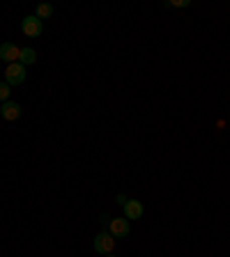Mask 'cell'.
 <instances>
[{
  "mask_svg": "<svg viewBox=\"0 0 230 257\" xmlns=\"http://www.w3.org/2000/svg\"><path fill=\"white\" fill-rule=\"evenodd\" d=\"M23 80H26V67L21 62H14V64H7L5 69V83L10 87L14 85H23Z\"/></svg>",
  "mask_w": 230,
  "mask_h": 257,
  "instance_id": "cell-1",
  "label": "cell"
},
{
  "mask_svg": "<svg viewBox=\"0 0 230 257\" xmlns=\"http://www.w3.org/2000/svg\"><path fill=\"white\" fill-rule=\"evenodd\" d=\"M92 246H95V250L99 252V255H111L113 248H115V236L108 230H104L95 236V243H92Z\"/></svg>",
  "mask_w": 230,
  "mask_h": 257,
  "instance_id": "cell-2",
  "label": "cell"
},
{
  "mask_svg": "<svg viewBox=\"0 0 230 257\" xmlns=\"http://www.w3.org/2000/svg\"><path fill=\"white\" fill-rule=\"evenodd\" d=\"M21 30H23V35H26V37L37 39V37H42L44 23L39 21L35 14H32V16H26V19H23V23H21Z\"/></svg>",
  "mask_w": 230,
  "mask_h": 257,
  "instance_id": "cell-3",
  "label": "cell"
},
{
  "mask_svg": "<svg viewBox=\"0 0 230 257\" xmlns=\"http://www.w3.org/2000/svg\"><path fill=\"white\" fill-rule=\"evenodd\" d=\"M108 232H111L115 239H122V236H129L131 225H129L127 218H111L108 220Z\"/></svg>",
  "mask_w": 230,
  "mask_h": 257,
  "instance_id": "cell-4",
  "label": "cell"
},
{
  "mask_svg": "<svg viewBox=\"0 0 230 257\" xmlns=\"http://www.w3.org/2000/svg\"><path fill=\"white\" fill-rule=\"evenodd\" d=\"M19 53H21V48L16 46V44H12V42L0 44V60H5L7 64L19 62Z\"/></svg>",
  "mask_w": 230,
  "mask_h": 257,
  "instance_id": "cell-5",
  "label": "cell"
},
{
  "mask_svg": "<svg viewBox=\"0 0 230 257\" xmlns=\"http://www.w3.org/2000/svg\"><path fill=\"white\" fill-rule=\"evenodd\" d=\"M21 103L16 101H5L3 106H0V115L7 119V122H16V119L21 117Z\"/></svg>",
  "mask_w": 230,
  "mask_h": 257,
  "instance_id": "cell-6",
  "label": "cell"
},
{
  "mask_svg": "<svg viewBox=\"0 0 230 257\" xmlns=\"http://www.w3.org/2000/svg\"><path fill=\"white\" fill-rule=\"evenodd\" d=\"M143 211V202H138V200H127V204H124V218L127 220H138Z\"/></svg>",
  "mask_w": 230,
  "mask_h": 257,
  "instance_id": "cell-7",
  "label": "cell"
},
{
  "mask_svg": "<svg viewBox=\"0 0 230 257\" xmlns=\"http://www.w3.org/2000/svg\"><path fill=\"white\" fill-rule=\"evenodd\" d=\"M19 62H21L23 67L35 64V62H37V51H35V48H30V46L21 48V53H19Z\"/></svg>",
  "mask_w": 230,
  "mask_h": 257,
  "instance_id": "cell-8",
  "label": "cell"
},
{
  "mask_svg": "<svg viewBox=\"0 0 230 257\" xmlns=\"http://www.w3.org/2000/svg\"><path fill=\"white\" fill-rule=\"evenodd\" d=\"M35 16H37L39 21H44V19H51V16H53V5H51V3H42V5H37V12H35Z\"/></svg>",
  "mask_w": 230,
  "mask_h": 257,
  "instance_id": "cell-9",
  "label": "cell"
},
{
  "mask_svg": "<svg viewBox=\"0 0 230 257\" xmlns=\"http://www.w3.org/2000/svg\"><path fill=\"white\" fill-rule=\"evenodd\" d=\"M10 94H12V87L7 85V83H0V101L3 103L10 101Z\"/></svg>",
  "mask_w": 230,
  "mask_h": 257,
  "instance_id": "cell-10",
  "label": "cell"
},
{
  "mask_svg": "<svg viewBox=\"0 0 230 257\" xmlns=\"http://www.w3.org/2000/svg\"><path fill=\"white\" fill-rule=\"evenodd\" d=\"M166 7H189L191 5V0H168V3H164Z\"/></svg>",
  "mask_w": 230,
  "mask_h": 257,
  "instance_id": "cell-11",
  "label": "cell"
},
{
  "mask_svg": "<svg viewBox=\"0 0 230 257\" xmlns=\"http://www.w3.org/2000/svg\"><path fill=\"white\" fill-rule=\"evenodd\" d=\"M118 204H122V207H124V204H127V195H122V193H120V195H118Z\"/></svg>",
  "mask_w": 230,
  "mask_h": 257,
  "instance_id": "cell-12",
  "label": "cell"
},
{
  "mask_svg": "<svg viewBox=\"0 0 230 257\" xmlns=\"http://www.w3.org/2000/svg\"><path fill=\"white\" fill-rule=\"evenodd\" d=\"M104 257H115V255H113V252H111V255H104Z\"/></svg>",
  "mask_w": 230,
  "mask_h": 257,
  "instance_id": "cell-13",
  "label": "cell"
}]
</instances>
